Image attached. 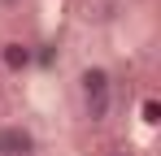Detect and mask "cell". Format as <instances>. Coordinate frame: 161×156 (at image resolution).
<instances>
[{
	"label": "cell",
	"mask_w": 161,
	"mask_h": 156,
	"mask_svg": "<svg viewBox=\"0 0 161 156\" xmlns=\"http://www.w3.org/2000/svg\"><path fill=\"white\" fill-rule=\"evenodd\" d=\"M0 78H4V74H0Z\"/></svg>",
	"instance_id": "6"
},
{
	"label": "cell",
	"mask_w": 161,
	"mask_h": 156,
	"mask_svg": "<svg viewBox=\"0 0 161 156\" xmlns=\"http://www.w3.org/2000/svg\"><path fill=\"white\" fill-rule=\"evenodd\" d=\"M139 122H144L148 130L161 126V100L157 96H144V100H139Z\"/></svg>",
	"instance_id": "4"
},
{
	"label": "cell",
	"mask_w": 161,
	"mask_h": 156,
	"mask_svg": "<svg viewBox=\"0 0 161 156\" xmlns=\"http://www.w3.org/2000/svg\"><path fill=\"white\" fill-rule=\"evenodd\" d=\"M79 100H83V117L92 126H100L113 108V74L105 65H83L79 70Z\"/></svg>",
	"instance_id": "1"
},
{
	"label": "cell",
	"mask_w": 161,
	"mask_h": 156,
	"mask_svg": "<svg viewBox=\"0 0 161 156\" xmlns=\"http://www.w3.org/2000/svg\"><path fill=\"white\" fill-rule=\"evenodd\" d=\"M113 156H131V152H113Z\"/></svg>",
	"instance_id": "5"
},
{
	"label": "cell",
	"mask_w": 161,
	"mask_h": 156,
	"mask_svg": "<svg viewBox=\"0 0 161 156\" xmlns=\"http://www.w3.org/2000/svg\"><path fill=\"white\" fill-rule=\"evenodd\" d=\"M31 70H35V44L4 39L0 44V74H31Z\"/></svg>",
	"instance_id": "3"
},
{
	"label": "cell",
	"mask_w": 161,
	"mask_h": 156,
	"mask_svg": "<svg viewBox=\"0 0 161 156\" xmlns=\"http://www.w3.org/2000/svg\"><path fill=\"white\" fill-rule=\"evenodd\" d=\"M0 156H39V139L35 130L13 122V126H0Z\"/></svg>",
	"instance_id": "2"
}]
</instances>
